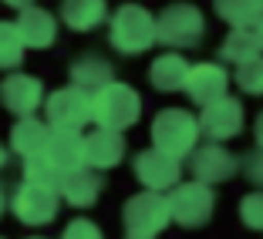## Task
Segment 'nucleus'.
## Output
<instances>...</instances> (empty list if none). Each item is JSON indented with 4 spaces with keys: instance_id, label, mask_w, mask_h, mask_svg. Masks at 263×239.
<instances>
[{
    "instance_id": "nucleus-10",
    "label": "nucleus",
    "mask_w": 263,
    "mask_h": 239,
    "mask_svg": "<svg viewBox=\"0 0 263 239\" xmlns=\"http://www.w3.org/2000/svg\"><path fill=\"white\" fill-rule=\"evenodd\" d=\"M132 169H135V178L145 185V192H172L176 185H182L179 182V178H182V162L169 158V155L159 152V148L139 152L135 162H132Z\"/></svg>"
},
{
    "instance_id": "nucleus-9",
    "label": "nucleus",
    "mask_w": 263,
    "mask_h": 239,
    "mask_svg": "<svg viewBox=\"0 0 263 239\" xmlns=\"http://www.w3.org/2000/svg\"><path fill=\"white\" fill-rule=\"evenodd\" d=\"M58 206H61V195L51 192V189H41V185L21 182L10 195V212L21 219L24 226H47L54 223Z\"/></svg>"
},
{
    "instance_id": "nucleus-11",
    "label": "nucleus",
    "mask_w": 263,
    "mask_h": 239,
    "mask_svg": "<svg viewBox=\"0 0 263 239\" xmlns=\"http://www.w3.org/2000/svg\"><path fill=\"white\" fill-rule=\"evenodd\" d=\"M240 169V158L233 152H226L219 142H206L193 152L189 158V172H193V182H202V185H219V182H230Z\"/></svg>"
},
{
    "instance_id": "nucleus-33",
    "label": "nucleus",
    "mask_w": 263,
    "mask_h": 239,
    "mask_svg": "<svg viewBox=\"0 0 263 239\" xmlns=\"http://www.w3.org/2000/svg\"><path fill=\"white\" fill-rule=\"evenodd\" d=\"M4 209H7V195H4V189H0V216H4Z\"/></svg>"
},
{
    "instance_id": "nucleus-13",
    "label": "nucleus",
    "mask_w": 263,
    "mask_h": 239,
    "mask_svg": "<svg viewBox=\"0 0 263 239\" xmlns=\"http://www.w3.org/2000/svg\"><path fill=\"white\" fill-rule=\"evenodd\" d=\"M226 88H230V74H226V68H219L216 61L193 64L189 81H186L189 101H196L199 108H206V105H213V101L226 98Z\"/></svg>"
},
{
    "instance_id": "nucleus-15",
    "label": "nucleus",
    "mask_w": 263,
    "mask_h": 239,
    "mask_svg": "<svg viewBox=\"0 0 263 239\" xmlns=\"http://www.w3.org/2000/svg\"><path fill=\"white\" fill-rule=\"evenodd\" d=\"M125 135L122 131H108V128H95L91 135L85 138V158H88V169L95 172H105V169H115L118 162L125 158Z\"/></svg>"
},
{
    "instance_id": "nucleus-17",
    "label": "nucleus",
    "mask_w": 263,
    "mask_h": 239,
    "mask_svg": "<svg viewBox=\"0 0 263 239\" xmlns=\"http://www.w3.org/2000/svg\"><path fill=\"white\" fill-rule=\"evenodd\" d=\"M47 145H51V125L37 122V118H21L10 131V148L21 155L24 162L31 158H44Z\"/></svg>"
},
{
    "instance_id": "nucleus-34",
    "label": "nucleus",
    "mask_w": 263,
    "mask_h": 239,
    "mask_svg": "<svg viewBox=\"0 0 263 239\" xmlns=\"http://www.w3.org/2000/svg\"><path fill=\"white\" fill-rule=\"evenodd\" d=\"M256 37H260V51H263V24L256 27Z\"/></svg>"
},
{
    "instance_id": "nucleus-12",
    "label": "nucleus",
    "mask_w": 263,
    "mask_h": 239,
    "mask_svg": "<svg viewBox=\"0 0 263 239\" xmlns=\"http://www.w3.org/2000/svg\"><path fill=\"white\" fill-rule=\"evenodd\" d=\"M199 128L209 142H226L243 131V105L236 98H219L199 111Z\"/></svg>"
},
{
    "instance_id": "nucleus-19",
    "label": "nucleus",
    "mask_w": 263,
    "mask_h": 239,
    "mask_svg": "<svg viewBox=\"0 0 263 239\" xmlns=\"http://www.w3.org/2000/svg\"><path fill=\"white\" fill-rule=\"evenodd\" d=\"M189 71H193V64L186 61L182 54H162L155 57L152 68H148V81H152L155 91H186V81H189Z\"/></svg>"
},
{
    "instance_id": "nucleus-20",
    "label": "nucleus",
    "mask_w": 263,
    "mask_h": 239,
    "mask_svg": "<svg viewBox=\"0 0 263 239\" xmlns=\"http://www.w3.org/2000/svg\"><path fill=\"white\" fill-rule=\"evenodd\" d=\"M101 189H105V178H101L95 169H81V172L64 175V182H61V199L68 202V206H74V209H88V206H95V202H98Z\"/></svg>"
},
{
    "instance_id": "nucleus-16",
    "label": "nucleus",
    "mask_w": 263,
    "mask_h": 239,
    "mask_svg": "<svg viewBox=\"0 0 263 239\" xmlns=\"http://www.w3.org/2000/svg\"><path fill=\"white\" fill-rule=\"evenodd\" d=\"M17 34H21L24 47H34V51H44V47L54 44L58 37V21L51 10L44 7H27L17 14Z\"/></svg>"
},
{
    "instance_id": "nucleus-6",
    "label": "nucleus",
    "mask_w": 263,
    "mask_h": 239,
    "mask_svg": "<svg viewBox=\"0 0 263 239\" xmlns=\"http://www.w3.org/2000/svg\"><path fill=\"white\" fill-rule=\"evenodd\" d=\"M44 115L54 131H81L88 128V122H95V94L74 85L58 88L54 94H47Z\"/></svg>"
},
{
    "instance_id": "nucleus-32",
    "label": "nucleus",
    "mask_w": 263,
    "mask_h": 239,
    "mask_svg": "<svg viewBox=\"0 0 263 239\" xmlns=\"http://www.w3.org/2000/svg\"><path fill=\"white\" fill-rule=\"evenodd\" d=\"M4 165H7V148L0 145V169H4Z\"/></svg>"
},
{
    "instance_id": "nucleus-24",
    "label": "nucleus",
    "mask_w": 263,
    "mask_h": 239,
    "mask_svg": "<svg viewBox=\"0 0 263 239\" xmlns=\"http://www.w3.org/2000/svg\"><path fill=\"white\" fill-rule=\"evenodd\" d=\"M24 41L17 34V24L14 21H0V71L7 68H21L24 61Z\"/></svg>"
},
{
    "instance_id": "nucleus-5",
    "label": "nucleus",
    "mask_w": 263,
    "mask_h": 239,
    "mask_svg": "<svg viewBox=\"0 0 263 239\" xmlns=\"http://www.w3.org/2000/svg\"><path fill=\"white\" fill-rule=\"evenodd\" d=\"M159 24V44L165 47H179V51H186V47H196L206 34V17L196 4H186V0H176L162 14L155 17Z\"/></svg>"
},
{
    "instance_id": "nucleus-3",
    "label": "nucleus",
    "mask_w": 263,
    "mask_h": 239,
    "mask_svg": "<svg viewBox=\"0 0 263 239\" xmlns=\"http://www.w3.org/2000/svg\"><path fill=\"white\" fill-rule=\"evenodd\" d=\"M122 223L125 232L132 239H155L165 226L172 223V209H169V195L162 192H145L132 195L122 209Z\"/></svg>"
},
{
    "instance_id": "nucleus-18",
    "label": "nucleus",
    "mask_w": 263,
    "mask_h": 239,
    "mask_svg": "<svg viewBox=\"0 0 263 239\" xmlns=\"http://www.w3.org/2000/svg\"><path fill=\"white\" fill-rule=\"evenodd\" d=\"M68 74H71V85H74V88L91 91V94H98L101 88H108L111 81H115V68H111L101 54H81V57H74L71 68H68Z\"/></svg>"
},
{
    "instance_id": "nucleus-1",
    "label": "nucleus",
    "mask_w": 263,
    "mask_h": 239,
    "mask_svg": "<svg viewBox=\"0 0 263 239\" xmlns=\"http://www.w3.org/2000/svg\"><path fill=\"white\" fill-rule=\"evenodd\" d=\"M108 41L118 54H125V57L145 54L152 44H159V24H155V17L142 4H122L111 14Z\"/></svg>"
},
{
    "instance_id": "nucleus-23",
    "label": "nucleus",
    "mask_w": 263,
    "mask_h": 239,
    "mask_svg": "<svg viewBox=\"0 0 263 239\" xmlns=\"http://www.w3.org/2000/svg\"><path fill=\"white\" fill-rule=\"evenodd\" d=\"M213 10H216L230 27L256 31L263 24V0H213Z\"/></svg>"
},
{
    "instance_id": "nucleus-31",
    "label": "nucleus",
    "mask_w": 263,
    "mask_h": 239,
    "mask_svg": "<svg viewBox=\"0 0 263 239\" xmlns=\"http://www.w3.org/2000/svg\"><path fill=\"white\" fill-rule=\"evenodd\" d=\"M7 7H17V10H27V7H34V0H4Z\"/></svg>"
},
{
    "instance_id": "nucleus-2",
    "label": "nucleus",
    "mask_w": 263,
    "mask_h": 239,
    "mask_svg": "<svg viewBox=\"0 0 263 239\" xmlns=\"http://www.w3.org/2000/svg\"><path fill=\"white\" fill-rule=\"evenodd\" d=\"M199 118L186 108H162L152 122V148L165 152L176 162L193 158V152L199 148Z\"/></svg>"
},
{
    "instance_id": "nucleus-35",
    "label": "nucleus",
    "mask_w": 263,
    "mask_h": 239,
    "mask_svg": "<svg viewBox=\"0 0 263 239\" xmlns=\"http://www.w3.org/2000/svg\"><path fill=\"white\" fill-rule=\"evenodd\" d=\"M31 239H44V236H31Z\"/></svg>"
},
{
    "instance_id": "nucleus-8",
    "label": "nucleus",
    "mask_w": 263,
    "mask_h": 239,
    "mask_svg": "<svg viewBox=\"0 0 263 239\" xmlns=\"http://www.w3.org/2000/svg\"><path fill=\"white\" fill-rule=\"evenodd\" d=\"M0 105L17 118H34L37 108L47 105V94H44V85H41V77L34 74H7L0 81Z\"/></svg>"
},
{
    "instance_id": "nucleus-28",
    "label": "nucleus",
    "mask_w": 263,
    "mask_h": 239,
    "mask_svg": "<svg viewBox=\"0 0 263 239\" xmlns=\"http://www.w3.org/2000/svg\"><path fill=\"white\" fill-rule=\"evenodd\" d=\"M240 172L247 182H253L256 189H263V148H250L240 158Z\"/></svg>"
},
{
    "instance_id": "nucleus-27",
    "label": "nucleus",
    "mask_w": 263,
    "mask_h": 239,
    "mask_svg": "<svg viewBox=\"0 0 263 239\" xmlns=\"http://www.w3.org/2000/svg\"><path fill=\"white\" fill-rule=\"evenodd\" d=\"M236 85H240V91H247V94H263V57L236 68Z\"/></svg>"
},
{
    "instance_id": "nucleus-21",
    "label": "nucleus",
    "mask_w": 263,
    "mask_h": 239,
    "mask_svg": "<svg viewBox=\"0 0 263 239\" xmlns=\"http://www.w3.org/2000/svg\"><path fill=\"white\" fill-rule=\"evenodd\" d=\"M105 17H108V4L105 0H64L61 4V21L78 34L95 31Z\"/></svg>"
},
{
    "instance_id": "nucleus-25",
    "label": "nucleus",
    "mask_w": 263,
    "mask_h": 239,
    "mask_svg": "<svg viewBox=\"0 0 263 239\" xmlns=\"http://www.w3.org/2000/svg\"><path fill=\"white\" fill-rule=\"evenodd\" d=\"M24 182L41 185V189H51V192L61 195L64 175H61V172H58L51 162H47V158H31V162H24Z\"/></svg>"
},
{
    "instance_id": "nucleus-22",
    "label": "nucleus",
    "mask_w": 263,
    "mask_h": 239,
    "mask_svg": "<svg viewBox=\"0 0 263 239\" xmlns=\"http://www.w3.org/2000/svg\"><path fill=\"white\" fill-rule=\"evenodd\" d=\"M219 57L230 61V64H236V68H243V64L263 57L256 31H247V27H230V34H226L223 44H219Z\"/></svg>"
},
{
    "instance_id": "nucleus-14",
    "label": "nucleus",
    "mask_w": 263,
    "mask_h": 239,
    "mask_svg": "<svg viewBox=\"0 0 263 239\" xmlns=\"http://www.w3.org/2000/svg\"><path fill=\"white\" fill-rule=\"evenodd\" d=\"M44 158L54 165L61 175H71V172L88 169L85 135H81V131H54V128H51V145H47Z\"/></svg>"
},
{
    "instance_id": "nucleus-26",
    "label": "nucleus",
    "mask_w": 263,
    "mask_h": 239,
    "mask_svg": "<svg viewBox=\"0 0 263 239\" xmlns=\"http://www.w3.org/2000/svg\"><path fill=\"white\" fill-rule=\"evenodd\" d=\"M240 219H243L247 229L263 232V189H256V192L240 199Z\"/></svg>"
},
{
    "instance_id": "nucleus-36",
    "label": "nucleus",
    "mask_w": 263,
    "mask_h": 239,
    "mask_svg": "<svg viewBox=\"0 0 263 239\" xmlns=\"http://www.w3.org/2000/svg\"><path fill=\"white\" fill-rule=\"evenodd\" d=\"M125 239H132V236H125Z\"/></svg>"
},
{
    "instance_id": "nucleus-29",
    "label": "nucleus",
    "mask_w": 263,
    "mask_h": 239,
    "mask_svg": "<svg viewBox=\"0 0 263 239\" xmlns=\"http://www.w3.org/2000/svg\"><path fill=\"white\" fill-rule=\"evenodd\" d=\"M61 239H105V236H101L98 223H91V219H71L64 226Z\"/></svg>"
},
{
    "instance_id": "nucleus-7",
    "label": "nucleus",
    "mask_w": 263,
    "mask_h": 239,
    "mask_svg": "<svg viewBox=\"0 0 263 239\" xmlns=\"http://www.w3.org/2000/svg\"><path fill=\"white\" fill-rule=\"evenodd\" d=\"M169 209H172V223H179L182 229H199L213 219L216 195L202 182H182L169 192Z\"/></svg>"
},
{
    "instance_id": "nucleus-4",
    "label": "nucleus",
    "mask_w": 263,
    "mask_h": 239,
    "mask_svg": "<svg viewBox=\"0 0 263 239\" xmlns=\"http://www.w3.org/2000/svg\"><path fill=\"white\" fill-rule=\"evenodd\" d=\"M142 115V98L139 91L125 81H111L95 94V125L108 131H125L139 122Z\"/></svg>"
},
{
    "instance_id": "nucleus-30",
    "label": "nucleus",
    "mask_w": 263,
    "mask_h": 239,
    "mask_svg": "<svg viewBox=\"0 0 263 239\" xmlns=\"http://www.w3.org/2000/svg\"><path fill=\"white\" fill-rule=\"evenodd\" d=\"M253 138H256V148H263V111L256 115V122H253Z\"/></svg>"
}]
</instances>
